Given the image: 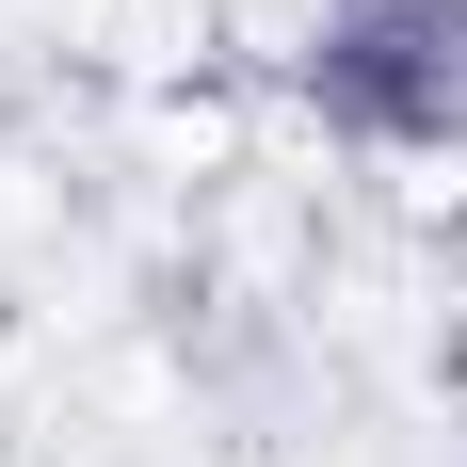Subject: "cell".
<instances>
[{"mask_svg": "<svg viewBox=\"0 0 467 467\" xmlns=\"http://www.w3.org/2000/svg\"><path fill=\"white\" fill-rule=\"evenodd\" d=\"M306 113L387 161L467 145V0H323L306 16Z\"/></svg>", "mask_w": 467, "mask_h": 467, "instance_id": "cell-1", "label": "cell"}]
</instances>
